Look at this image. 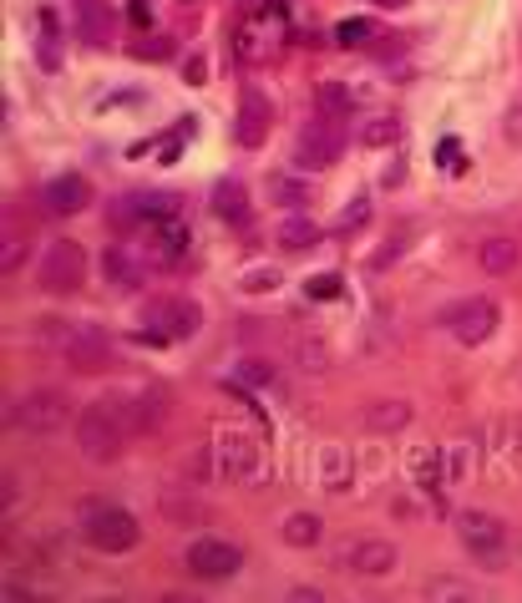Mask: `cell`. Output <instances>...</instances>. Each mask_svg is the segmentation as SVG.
I'll return each mask as SVG.
<instances>
[{
    "mask_svg": "<svg viewBox=\"0 0 522 603\" xmlns=\"http://www.w3.org/2000/svg\"><path fill=\"white\" fill-rule=\"evenodd\" d=\"M259 472H264L259 441L249 431H234V426H218V436L203 446V457L193 462V477H208V482H249Z\"/></svg>",
    "mask_w": 522,
    "mask_h": 603,
    "instance_id": "1",
    "label": "cell"
},
{
    "mask_svg": "<svg viewBox=\"0 0 522 603\" xmlns=\"http://www.w3.org/2000/svg\"><path fill=\"white\" fill-rule=\"evenodd\" d=\"M82 543L97 553H132L142 543V522L112 502H82Z\"/></svg>",
    "mask_w": 522,
    "mask_h": 603,
    "instance_id": "2",
    "label": "cell"
},
{
    "mask_svg": "<svg viewBox=\"0 0 522 603\" xmlns=\"http://www.w3.org/2000/svg\"><path fill=\"white\" fill-rule=\"evenodd\" d=\"M122 441H127V421H122V411L112 401L87 406L77 416V446H82L87 462H117L122 457Z\"/></svg>",
    "mask_w": 522,
    "mask_h": 603,
    "instance_id": "3",
    "label": "cell"
},
{
    "mask_svg": "<svg viewBox=\"0 0 522 603\" xmlns=\"http://www.w3.org/2000/svg\"><path fill=\"white\" fill-rule=\"evenodd\" d=\"M436 325L452 335V340H462V345H482V340L497 335L502 310L492 305L487 294H467V299H457V305H446V310L436 315Z\"/></svg>",
    "mask_w": 522,
    "mask_h": 603,
    "instance_id": "4",
    "label": "cell"
},
{
    "mask_svg": "<svg viewBox=\"0 0 522 603\" xmlns=\"http://www.w3.org/2000/svg\"><path fill=\"white\" fill-rule=\"evenodd\" d=\"M142 325H147V340H158V345L193 340L198 325H203V310L193 305L188 294H163V299H153V305L142 310Z\"/></svg>",
    "mask_w": 522,
    "mask_h": 603,
    "instance_id": "5",
    "label": "cell"
},
{
    "mask_svg": "<svg viewBox=\"0 0 522 603\" xmlns=\"http://www.w3.org/2000/svg\"><path fill=\"white\" fill-rule=\"evenodd\" d=\"M87 284V249L77 239H56L41 259V289L46 294H77Z\"/></svg>",
    "mask_w": 522,
    "mask_h": 603,
    "instance_id": "6",
    "label": "cell"
},
{
    "mask_svg": "<svg viewBox=\"0 0 522 603\" xmlns=\"http://www.w3.org/2000/svg\"><path fill=\"white\" fill-rule=\"evenodd\" d=\"M457 538H462V548H467L472 558L497 563V558L507 553V522L492 517V512H482V507H462V512H457Z\"/></svg>",
    "mask_w": 522,
    "mask_h": 603,
    "instance_id": "7",
    "label": "cell"
},
{
    "mask_svg": "<svg viewBox=\"0 0 522 603\" xmlns=\"http://www.w3.org/2000/svg\"><path fill=\"white\" fill-rule=\"evenodd\" d=\"M6 421H11V426H21V431L51 436V431H61V426L71 421V401H66L61 391H31V396L11 401Z\"/></svg>",
    "mask_w": 522,
    "mask_h": 603,
    "instance_id": "8",
    "label": "cell"
},
{
    "mask_svg": "<svg viewBox=\"0 0 522 603\" xmlns=\"http://www.w3.org/2000/svg\"><path fill=\"white\" fill-rule=\"evenodd\" d=\"M188 573L193 578H203V583H223V578H234L239 568H244V548L234 543V538H198L193 548H188Z\"/></svg>",
    "mask_w": 522,
    "mask_h": 603,
    "instance_id": "9",
    "label": "cell"
},
{
    "mask_svg": "<svg viewBox=\"0 0 522 603\" xmlns=\"http://www.w3.org/2000/svg\"><path fill=\"white\" fill-rule=\"evenodd\" d=\"M340 158V127L330 117H315L300 127V137H294V173H325L330 163Z\"/></svg>",
    "mask_w": 522,
    "mask_h": 603,
    "instance_id": "10",
    "label": "cell"
},
{
    "mask_svg": "<svg viewBox=\"0 0 522 603\" xmlns=\"http://www.w3.org/2000/svg\"><path fill=\"white\" fill-rule=\"evenodd\" d=\"M142 259L153 269H178L188 259V229L183 218H163V223H147V239H142Z\"/></svg>",
    "mask_w": 522,
    "mask_h": 603,
    "instance_id": "11",
    "label": "cell"
},
{
    "mask_svg": "<svg viewBox=\"0 0 522 603\" xmlns=\"http://www.w3.org/2000/svg\"><path fill=\"white\" fill-rule=\"evenodd\" d=\"M112 406L122 411L127 431H137V436L158 431V426L168 421V391H163V386H137L132 396H122V401H112Z\"/></svg>",
    "mask_w": 522,
    "mask_h": 603,
    "instance_id": "12",
    "label": "cell"
},
{
    "mask_svg": "<svg viewBox=\"0 0 522 603\" xmlns=\"http://www.w3.org/2000/svg\"><path fill=\"white\" fill-rule=\"evenodd\" d=\"M396 563H401V553L391 538H360L345 548V568L355 578H386V573H396Z\"/></svg>",
    "mask_w": 522,
    "mask_h": 603,
    "instance_id": "13",
    "label": "cell"
},
{
    "mask_svg": "<svg viewBox=\"0 0 522 603\" xmlns=\"http://www.w3.org/2000/svg\"><path fill=\"white\" fill-rule=\"evenodd\" d=\"M61 355L71 360V370H102V365H112V345L97 330H71L66 345H61Z\"/></svg>",
    "mask_w": 522,
    "mask_h": 603,
    "instance_id": "14",
    "label": "cell"
},
{
    "mask_svg": "<svg viewBox=\"0 0 522 603\" xmlns=\"http://www.w3.org/2000/svg\"><path fill=\"white\" fill-rule=\"evenodd\" d=\"M87 203H92V183L82 173H56L46 183V208L51 213H82Z\"/></svg>",
    "mask_w": 522,
    "mask_h": 603,
    "instance_id": "15",
    "label": "cell"
},
{
    "mask_svg": "<svg viewBox=\"0 0 522 603\" xmlns=\"http://www.w3.org/2000/svg\"><path fill=\"white\" fill-rule=\"evenodd\" d=\"M315 244H320V223H315V218L284 213V218L274 223V249H284V254H310Z\"/></svg>",
    "mask_w": 522,
    "mask_h": 603,
    "instance_id": "16",
    "label": "cell"
},
{
    "mask_svg": "<svg viewBox=\"0 0 522 603\" xmlns=\"http://www.w3.org/2000/svg\"><path fill=\"white\" fill-rule=\"evenodd\" d=\"M264 132H269V102H264L259 92H244V102H239V127H234V137H239L244 147H259V142H264Z\"/></svg>",
    "mask_w": 522,
    "mask_h": 603,
    "instance_id": "17",
    "label": "cell"
},
{
    "mask_svg": "<svg viewBox=\"0 0 522 603\" xmlns=\"http://www.w3.org/2000/svg\"><path fill=\"white\" fill-rule=\"evenodd\" d=\"M213 218H223V223H234V229H244L249 223V188L244 183H218L213 188Z\"/></svg>",
    "mask_w": 522,
    "mask_h": 603,
    "instance_id": "18",
    "label": "cell"
},
{
    "mask_svg": "<svg viewBox=\"0 0 522 603\" xmlns=\"http://www.w3.org/2000/svg\"><path fill=\"white\" fill-rule=\"evenodd\" d=\"M289 355H294V365H300L305 375H325L330 370V345L320 335H310V330H300L289 340Z\"/></svg>",
    "mask_w": 522,
    "mask_h": 603,
    "instance_id": "19",
    "label": "cell"
},
{
    "mask_svg": "<svg viewBox=\"0 0 522 603\" xmlns=\"http://www.w3.org/2000/svg\"><path fill=\"white\" fill-rule=\"evenodd\" d=\"M360 421H365V431H401L411 421V406L406 401H370Z\"/></svg>",
    "mask_w": 522,
    "mask_h": 603,
    "instance_id": "20",
    "label": "cell"
},
{
    "mask_svg": "<svg viewBox=\"0 0 522 603\" xmlns=\"http://www.w3.org/2000/svg\"><path fill=\"white\" fill-rule=\"evenodd\" d=\"M284 543L289 548H315L320 543V517L315 512H289L284 517Z\"/></svg>",
    "mask_w": 522,
    "mask_h": 603,
    "instance_id": "21",
    "label": "cell"
},
{
    "mask_svg": "<svg viewBox=\"0 0 522 603\" xmlns=\"http://www.w3.org/2000/svg\"><path fill=\"white\" fill-rule=\"evenodd\" d=\"M102 269H107V279H112L117 289H137V284H142V269H137V259H127V249H107V254H102Z\"/></svg>",
    "mask_w": 522,
    "mask_h": 603,
    "instance_id": "22",
    "label": "cell"
},
{
    "mask_svg": "<svg viewBox=\"0 0 522 603\" xmlns=\"http://www.w3.org/2000/svg\"><path fill=\"white\" fill-rule=\"evenodd\" d=\"M137 218L147 223H163V218H178V198L173 193H142V198H127Z\"/></svg>",
    "mask_w": 522,
    "mask_h": 603,
    "instance_id": "23",
    "label": "cell"
},
{
    "mask_svg": "<svg viewBox=\"0 0 522 603\" xmlns=\"http://www.w3.org/2000/svg\"><path fill=\"white\" fill-rule=\"evenodd\" d=\"M158 507H163V517H168V522H178V527H183V522H208V507H203L198 497H183V492H178V497H173V492H163V502H158Z\"/></svg>",
    "mask_w": 522,
    "mask_h": 603,
    "instance_id": "24",
    "label": "cell"
},
{
    "mask_svg": "<svg viewBox=\"0 0 522 603\" xmlns=\"http://www.w3.org/2000/svg\"><path fill=\"white\" fill-rule=\"evenodd\" d=\"M477 259H482L487 274H507V269H517V244L512 239H487Z\"/></svg>",
    "mask_w": 522,
    "mask_h": 603,
    "instance_id": "25",
    "label": "cell"
},
{
    "mask_svg": "<svg viewBox=\"0 0 522 603\" xmlns=\"http://www.w3.org/2000/svg\"><path fill=\"white\" fill-rule=\"evenodd\" d=\"M234 51H239L244 61H254V56H269V51H274V46H269V26L254 16V21L239 31V46H234Z\"/></svg>",
    "mask_w": 522,
    "mask_h": 603,
    "instance_id": "26",
    "label": "cell"
},
{
    "mask_svg": "<svg viewBox=\"0 0 522 603\" xmlns=\"http://www.w3.org/2000/svg\"><path fill=\"white\" fill-rule=\"evenodd\" d=\"M370 36H376V21H370V16H345L340 26H335V46H365Z\"/></svg>",
    "mask_w": 522,
    "mask_h": 603,
    "instance_id": "27",
    "label": "cell"
},
{
    "mask_svg": "<svg viewBox=\"0 0 522 603\" xmlns=\"http://www.w3.org/2000/svg\"><path fill=\"white\" fill-rule=\"evenodd\" d=\"M365 223H370V193H355L345 203V213L335 218V234H355V229H365Z\"/></svg>",
    "mask_w": 522,
    "mask_h": 603,
    "instance_id": "28",
    "label": "cell"
},
{
    "mask_svg": "<svg viewBox=\"0 0 522 603\" xmlns=\"http://www.w3.org/2000/svg\"><path fill=\"white\" fill-rule=\"evenodd\" d=\"M416 482H421L426 492H441V451H436V446H426L421 457H416Z\"/></svg>",
    "mask_w": 522,
    "mask_h": 603,
    "instance_id": "29",
    "label": "cell"
},
{
    "mask_svg": "<svg viewBox=\"0 0 522 603\" xmlns=\"http://www.w3.org/2000/svg\"><path fill=\"white\" fill-rule=\"evenodd\" d=\"M269 198H279V203H310V188L300 183V178H269Z\"/></svg>",
    "mask_w": 522,
    "mask_h": 603,
    "instance_id": "30",
    "label": "cell"
},
{
    "mask_svg": "<svg viewBox=\"0 0 522 603\" xmlns=\"http://www.w3.org/2000/svg\"><path fill=\"white\" fill-rule=\"evenodd\" d=\"M315 97H320V117H340V112L350 107V92H345L340 82H320Z\"/></svg>",
    "mask_w": 522,
    "mask_h": 603,
    "instance_id": "31",
    "label": "cell"
},
{
    "mask_svg": "<svg viewBox=\"0 0 522 603\" xmlns=\"http://www.w3.org/2000/svg\"><path fill=\"white\" fill-rule=\"evenodd\" d=\"M239 289H249V294H269V289H279V269H244L239 274Z\"/></svg>",
    "mask_w": 522,
    "mask_h": 603,
    "instance_id": "32",
    "label": "cell"
},
{
    "mask_svg": "<svg viewBox=\"0 0 522 603\" xmlns=\"http://www.w3.org/2000/svg\"><path fill=\"white\" fill-rule=\"evenodd\" d=\"M436 163H441L446 173H457V168L467 163V153H462V142H457V137H441V142H436Z\"/></svg>",
    "mask_w": 522,
    "mask_h": 603,
    "instance_id": "33",
    "label": "cell"
},
{
    "mask_svg": "<svg viewBox=\"0 0 522 603\" xmlns=\"http://www.w3.org/2000/svg\"><path fill=\"white\" fill-rule=\"evenodd\" d=\"M396 137H401V122H396V117H381V122L365 127V147H381V142H396Z\"/></svg>",
    "mask_w": 522,
    "mask_h": 603,
    "instance_id": "34",
    "label": "cell"
},
{
    "mask_svg": "<svg viewBox=\"0 0 522 603\" xmlns=\"http://www.w3.org/2000/svg\"><path fill=\"white\" fill-rule=\"evenodd\" d=\"M340 274H315V279H305V294L310 299H340Z\"/></svg>",
    "mask_w": 522,
    "mask_h": 603,
    "instance_id": "35",
    "label": "cell"
},
{
    "mask_svg": "<svg viewBox=\"0 0 522 603\" xmlns=\"http://www.w3.org/2000/svg\"><path fill=\"white\" fill-rule=\"evenodd\" d=\"M345 482H350V467H345V457H325V492H345Z\"/></svg>",
    "mask_w": 522,
    "mask_h": 603,
    "instance_id": "36",
    "label": "cell"
},
{
    "mask_svg": "<svg viewBox=\"0 0 522 603\" xmlns=\"http://www.w3.org/2000/svg\"><path fill=\"white\" fill-rule=\"evenodd\" d=\"M239 381H254V386H264V381H269V365H264V360H244Z\"/></svg>",
    "mask_w": 522,
    "mask_h": 603,
    "instance_id": "37",
    "label": "cell"
},
{
    "mask_svg": "<svg viewBox=\"0 0 522 603\" xmlns=\"http://www.w3.org/2000/svg\"><path fill=\"white\" fill-rule=\"evenodd\" d=\"M381 6H406V0H381Z\"/></svg>",
    "mask_w": 522,
    "mask_h": 603,
    "instance_id": "38",
    "label": "cell"
}]
</instances>
